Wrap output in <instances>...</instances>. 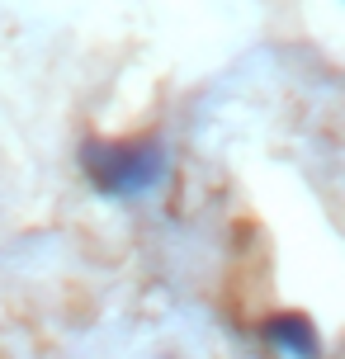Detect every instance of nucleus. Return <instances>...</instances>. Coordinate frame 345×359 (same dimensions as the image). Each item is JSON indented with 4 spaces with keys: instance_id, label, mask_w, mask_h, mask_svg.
I'll use <instances>...</instances> for the list:
<instances>
[{
    "instance_id": "f257e3e1",
    "label": "nucleus",
    "mask_w": 345,
    "mask_h": 359,
    "mask_svg": "<svg viewBox=\"0 0 345 359\" xmlns=\"http://www.w3.org/2000/svg\"><path fill=\"white\" fill-rule=\"evenodd\" d=\"M81 170L95 194L114 203H137L156 194L170 175V151L161 137H128V142H86L81 147Z\"/></svg>"
},
{
    "instance_id": "f03ea898",
    "label": "nucleus",
    "mask_w": 345,
    "mask_h": 359,
    "mask_svg": "<svg viewBox=\"0 0 345 359\" xmlns=\"http://www.w3.org/2000/svg\"><path fill=\"white\" fill-rule=\"evenodd\" d=\"M260 336H265V345H274L284 359H327L322 331H317V322L303 317V312H279V317H270V322L260 326Z\"/></svg>"
}]
</instances>
